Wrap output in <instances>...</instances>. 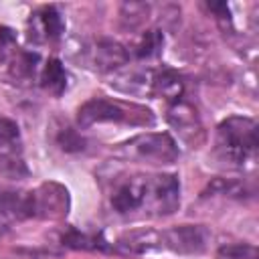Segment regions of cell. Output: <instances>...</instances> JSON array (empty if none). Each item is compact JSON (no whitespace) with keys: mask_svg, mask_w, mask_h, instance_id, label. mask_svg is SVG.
I'll return each mask as SVG.
<instances>
[{"mask_svg":"<svg viewBox=\"0 0 259 259\" xmlns=\"http://www.w3.org/2000/svg\"><path fill=\"white\" fill-rule=\"evenodd\" d=\"M182 81L178 75H174L172 71H164V73H158L152 77V93H158L166 99H170L172 103L174 101H180L182 97Z\"/></svg>","mask_w":259,"mask_h":259,"instance_id":"7c38bea8","label":"cell"},{"mask_svg":"<svg viewBox=\"0 0 259 259\" xmlns=\"http://www.w3.org/2000/svg\"><path fill=\"white\" fill-rule=\"evenodd\" d=\"M178 202H180V186H178L176 176L172 174L148 176L144 208H150L156 214H170L176 210Z\"/></svg>","mask_w":259,"mask_h":259,"instance_id":"277c9868","label":"cell"},{"mask_svg":"<svg viewBox=\"0 0 259 259\" xmlns=\"http://www.w3.org/2000/svg\"><path fill=\"white\" fill-rule=\"evenodd\" d=\"M130 160L150 164H170L178 158L176 142L168 134H142L125 142L119 150Z\"/></svg>","mask_w":259,"mask_h":259,"instance_id":"3957f363","label":"cell"},{"mask_svg":"<svg viewBox=\"0 0 259 259\" xmlns=\"http://www.w3.org/2000/svg\"><path fill=\"white\" fill-rule=\"evenodd\" d=\"M146 190H148V176H132L113 190L111 206L119 214H127L138 208H144Z\"/></svg>","mask_w":259,"mask_h":259,"instance_id":"8992f818","label":"cell"},{"mask_svg":"<svg viewBox=\"0 0 259 259\" xmlns=\"http://www.w3.org/2000/svg\"><path fill=\"white\" fill-rule=\"evenodd\" d=\"M162 243L180 253H200L206 247V231L194 225L174 227L162 235Z\"/></svg>","mask_w":259,"mask_h":259,"instance_id":"52a82bcc","label":"cell"},{"mask_svg":"<svg viewBox=\"0 0 259 259\" xmlns=\"http://www.w3.org/2000/svg\"><path fill=\"white\" fill-rule=\"evenodd\" d=\"M32 196V214L34 217H63L67 214V208H69V192L55 184V182H49V184H42L38 186L34 192H30Z\"/></svg>","mask_w":259,"mask_h":259,"instance_id":"5b68a950","label":"cell"},{"mask_svg":"<svg viewBox=\"0 0 259 259\" xmlns=\"http://www.w3.org/2000/svg\"><path fill=\"white\" fill-rule=\"evenodd\" d=\"M40 85L55 93V95H61L67 87V73H65V67L59 59H49L40 71Z\"/></svg>","mask_w":259,"mask_h":259,"instance_id":"8fae6325","label":"cell"},{"mask_svg":"<svg viewBox=\"0 0 259 259\" xmlns=\"http://www.w3.org/2000/svg\"><path fill=\"white\" fill-rule=\"evenodd\" d=\"M61 148L67 150V152L83 150V140H81L73 130H65V134L61 136Z\"/></svg>","mask_w":259,"mask_h":259,"instance_id":"ac0fdd59","label":"cell"},{"mask_svg":"<svg viewBox=\"0 0 259 259\" xmlns=\"http://www.w3.org/2000/svg\"><path fill=\"white\" fill-rule=\"evenodd\" d=\"M65 32V20L55 6H42L30 16V38L57 40Z\"/></svg>","mask_w":259,"mask_h":259,"instance_id":"ba28073f","label":"cell"},{"mask_svg":"<svg viewBox=\"0 0 259 259\" xmlns=\"http://www.w3.org/2000/svg\"><path fill=\"white\" fill-rule=\"evenodd\" d=\"M77 121L81 127H89L93 123H103V121L150 123L152 113L140 105H127V103L111 101V99H91L85 105H81Z\"/></svg>","mask_w":259,"mask_h":259,"instance_id":"7a4b0ae2","label":"cell"},{"mask_svg":"<svg viewBox=\"0 0 259 259\" xmlns=\"http://www.w3.org/2000/svg\"><path fill=\"white\" fill-rule=\"evenodd\" d=\"M257 150V123L249 117H229L219 125L217 152L219 156L233 164L243 166L255 156Z\"/></svg>","mask_w":259,"mask_h":259,"instance_id":"6da1fadb","label":"cell"},{"mask_svg":"<svg viewBox=\"0 0 259 259\" xmlns=\"http://www.w3.org/2000/svg\"><path fill=\"white\" fill-rule=\"evenodd\" d=\"M148 10H150V6L144 4V2H125V4H121L119 16H121V22L125 26L136 28V26H140L146 20Z\"/></svg>","mask_w":259,"mask_h":259,"instance_id":"2e32d148","label":"cell"},{"mask_svg":"<svg viewBox=\"0 0 259 259\" xmlns=\"http://www.w3.org/2000/svg\"><path fill=\"white\" fill-rule=\"evenodd\" d=\"M162 42H164V36H162L160 30H146V32L142 34V38L138 40L136 55L142 57V59H144V57H152V55H156V53L160 51Z\"/></svg>","mask_w":259,"mask_h":259,"instance_id":"e0dca14e","label":"cell"},{"mask_svg":"<svg viewBox=\"0 0 259 259\" xmlns=\"http://www.w3.org/2000/svg\"><path fill=\"white\" fill-rule=\"evenodd\" d=\"M162 243V235L152 233V231H140V233H132L125 239H121V245L130 251L142 253V251H150L154 247H160Z\"/></svg>","mask_w":259,"mask_h":259,"instance_id":"5bb4252c","label":"cell"},{"mask_svg":"<svg viewBox=\"0 0 259 259\" xmlns=\"http://www.w3.org/2000/svg\"><path fill=\"white\" fill-rule=\"evenodd\" d=\"M0 174L6 178H22L28 174V168L22 160V152L0 154Z\"/></svg>","mask_w":259,"mask_h":259,"instance_id":"9a60e30c","label":"cell"},{"mask_svg":"<svg viewBox=\"0 0 259 259\" xmlns=\"http://www.w3.org/2000/svg\"><path fill=\"white\" fill-rule=\"evenodd\" d=\"M168 119L170 123L176 127V132L186 140V142H192L194 144L200 140L202 136V127H200V121H198V115H196V109L186 103V101H174L170 111H168Z\"/></svg>","mask_w":259,"mask_h":259,"instance_id":"9c48e42d","label":"cell"},{"mask_svg":"<svg viewBox=\"0 0 259 259\" xmlns=\"http://www.w3.org/2000/svg\"><path fill=\"white\" fill-rule=\"evenodd\" d=\"M89 55H91L93 67L99 69V71H115V69H119L121 65H125L127 59H130L127 51H125L119 42L107 40V38L97 40V42L89 49Z\"/></svg>","mask_w":259,"mask_h":259,"instance_id":"30bf717a","label":"cell"},{"mask_svg":"<svg viewBox=\"0 0 259 259\" xmlns=\"http://www.w3.org/2000/svg\"><path fill=\"white\" fill-rule=\"evenodd\" d=\"M22 152L20 148V134L18 125L12 119H0V154H16Z\"/></svg>","mask_w":259,"mask_h":259,"instance_id":"4fadbf2b","label":"cell"}]
</instances>
